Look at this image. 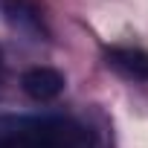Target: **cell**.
<instances>
[{"instance_id": "cell-1", "label": "cell", "mask_w": 148, "mask_h": 148, "mask_svg": "<svg viewBox=\"0 0 148 148\" xmlns=\"http://www.w3.org/2000/svg\"><path fill=\"white\" fill-rule=\"evenodd\" d=\"M0 148H102L99 134L73 116H0Z\"/></svg>"}, {"instance_id": "cell-2", "label": "cell", "mask_w": 148, "mask_h": 148, "mask_svg": "<svg viewBox=\"0 0 148 148\" xmlns=\"http://www.w3.org/2000/svg\"><path fill=\"white\" fill-rule=\"evenodd\" d=\"M64 76L58 70H52V67H32V70H26L23 76H21V87H23V93L29 96V99H35V102H49V99H55L61 90H64Z\"/></svg>"}, {"instance_id": "cell-3", "label": "cell", "mask_w": 148, "mask_h": 148, "mask_svg": "<svg viewBox=\"0 0 148 148\" xmlns=\"http://www.w3.org/2000/svg\"><path fill=\"white\" fill-rule=\"evenodd\" d=\"M108 67H113L116 73H122L125 79L134 82H148V52L136 49V47H110L105 52Z\"/></svg>"}]
</instances>
